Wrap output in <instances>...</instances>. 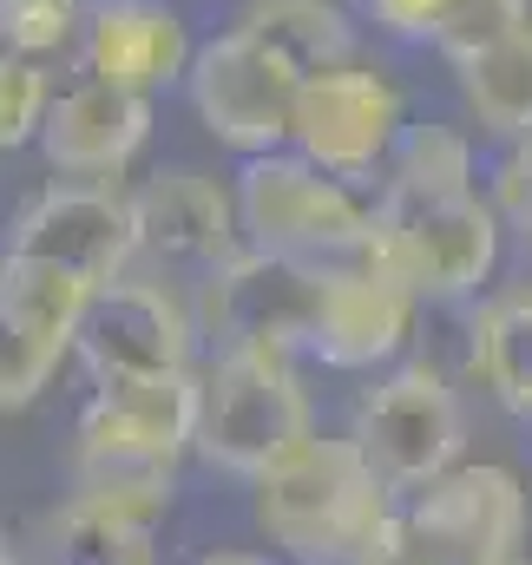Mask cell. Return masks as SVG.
Here are the masks:
<instances>
[{"label": "cell", "mask_w": 532, "mask_h": 565, "mask_svg": "<svg viewBox=\"0 0 532 565\" xmlns=\"http://www.w3.org/2000/svg\"><path fill=\"white\" fill-rule=\"evenodd\" d=\"M467 375L507 408L532 422V289H507L480 302L467 329Z\"/></svg>", "instance_id": "cell-18"}, {"label": "cell", "mask_w": 532, "mask_h": 565, "mask_svg": "<svg viewBox=\"0 0 532 565\" xmlns=\"http://www.w3.org/2000/svg\"><path fill=\"white\" fill-rule=\"evenodd\" d=\"M401 132H407V106H401V86L375 66H329L316 79H302V99H296V158H309L316 171L355 184V178H375L389 171Z\"/></svg>", "instance_id": "cell-7"}, {"label": "cell", "mask_w": 532, "mask_h": 565, "mask_svg": "<svg viewBox=\"0 0 532 565\" xmlns=\"http://www.w3.org/2000/svg\"><path fill=\"white\" fill-rule=\"evenodd\" d=\"M7 257H33L53 264L66 277L119 282L138 257V211L132 198L106 178H73V184H46L7 231Z\"/></svg>", "instance_id": "cell-8"}, {"label": "cell", "mask_w": 532, "mask_h": 565, "mask_svg": "<svg viewBox=\"0 0 532 565\" xmlns=\"http://www.w3.org/2000/svg\"><path fill=\"white\" fill-rule=\"evenodd\" d=\"M316 296L322 270L269 257V250H237L231 264H217L198 282V335H211L217 349H309V322H316Z\"/></svg>", "instance_id": "cell-10"}, {"label": "cell", "mask_w": 532, "mask_h": 565, "mask_svg": "<svg viewBox=\"0 0 532 565\" xmlns=\"http://www.w3.org/2000/svg\"><path fill=\"white\" fill-rule=\"evenodd\" d=\"M66 355H73V342H53V335L26 329V322H13V316H0V415L40 402V388L60 375Z\"/></svg>", "instance_id": "cell-25"}, {"label": "cell", "mask_w": 532, "mask_h": 565, "mask_svg": "<svg viewBox=\"0 0 532 565\" xmlns=\"http://www.w3.org/2000/svg\"><path fill=\"white\" fill-rule=\"evenodd\" d=\"M138 211V257L158 277H191L204 282L217 264H231L244 250V217L237 198L211 178V171H158L145 191H132Z\"/></svg>", "instance_id": "cell-11"}, {"label": "cell", "mask_w": 532, "mask_h": 565, "mask_svg": "<svg viewBox=\"0 0 532 565\" xmlns=\"http://www.w3.org/2000/svg\"><path fill=\"white\" fill-rule=\"evenodd\" d=\"M184 93H191L198 126L217 145H231L244 158H264V151H283L289 132H296L302 73L283 53H269L251 26H231V33H217L191 53Z\"/></svg>", "instance_id": "cell-6"}, {"label": "cell", "mask_w": 532, "mask_h": 565, "mask_svg": "<svg viewBox=\"0 0 532 565\" xmlns=\"http://www.w3.org/2000/svg\"><path fill=\"white\" fill-rule=\"evenodd\" d=\"M237 217L251 250L309 264V270H349L369 257V231L375 211L329 171H316L296 151H264L244 158L237 178Z\"/></svg>", "instance_id": "cell-4"}, {"label": "cell", "mask_w": 532, "mask_h": 565, "mask_svg": "<svg viewBox=\"0 0 532 565\" xmlns=\"http://www.w3.org/2000/svg\"><path fill=\"white\" fill-rule=\"evenodd\" d=\"M407 513L434 533V546L454 565H507L520 559L532 526L526 487L513 467H493V460H460L447 467L434 487H421L407 500Z\"/></svg>", "instance_id": "cell-12"}, {"label": "cell", "mask_w": 532, "mask_h": 565, "mask_svg": "<svg viewBox=\"0 0 532 565\" xmlns=\"http://www.w3.org/2000/svg\"><path fill=\"white\" fill-rule=\"evenodd\" d=\"M178 460L184 454H164V447L106 440V434H73V493L158 526L171 513V493H178Z\"/></svg>", "instance_id": "cell-17"}, {"label": "cell", "mask_w": 532, "mask_h": 565, "mask_svg": "<svg viewBox=\"0 0 532 565\" xmlns=\"http://www.w3.org/2000/svg\"><path fill=\"white\" fill-rule=\"evenodd\" d=\"M474 184V145L454 126H407L382 191H460Z\"/></svg>", "instance_id": "cell-23"}, {"label": "cell", "mask_w": 532, "mask_h": 565, "mask_svg": "<svg viewBox=\"0 0 532 565\" xmlns=\"http://www.w3.org/2000/svg\"><path fill=\"white\" fill-rule=\"evenodd\" d=\"M493 211L507 231H520V244L532 250V139H520L500 158V191H493Z\"/></svg>", "instance_id": "cell-29"}, {"label": "cell", "mask_w": 532, "mask_h": 565, "mask_svg": "<svg viewBox=\"0 0 532 565\" xmlns=\"http://www.w3.org/2000/svg\"><path fill=\"white\" fill-rule=\"evenodd\" d=\"M342 565H454V559L434 546V533H427L407 507H395V513H389Z\"/></svg>", "instance_id": "cell-28"}, {"label": "cell", "mask_w": 532, "mask_h": 565, "mask_svg": "<svg viewBox=\"0 0 532 565\" xmlns=\"http://www.w3.org/2000/svg\"><path fill=\"white\" fill-rule=\"evenodd\" d=\"M198 349V316L164 277H119L93 289L73 355L86 362L93 388L99 382H138V375H178L191 369Z\"/></svg>", "instance_id": "cell-9"}, {"label": "cell", "mask_w": 532, "mask_h": 565, "mask_svg": "<svg viewBox=\"0 0 532 565\" xmlns=\"http://www.w3.org/2000/svg\"><path fill=\"white\" fill-rule=\"evenodd\" d=\"M191 565H269L264 553H204V559H191Z\"/></svg>", "instance_id": "cell-31"}, {"label": "cell", "mask_w": 532, "mask_h": 565, "mask_svg": "<svg viewBox=\"0 0 532 565\" xmlns=\"http://www.w3.org/2000/svg\"><path fill=\"white\" fill-rule=\"evenodd\" d=\"M507 565H532V559H507Z\"/></svg>", "instance_id": "cell-33"}, {"label": "cell", "mask_w": 532, "mask_h": 565, "mask_svg": "<svg viewBox=\"0 0 532 565\" xmlns=\"http://www.w3.org/2000/svg\"><path fill=\"white\" fill-rule=\"evenodd\" d=\"M86 0H13L7 7V53L20 60H40V53H60L73 33H86Z\"/></svg>", "instance_id": "cell-27"}, {"label": "cell", "mask_w": 532, "mask_h": 565, "mask_svg": "<svg viewBox=\"0 0 532 565\" xmlns=\"http://www.w3.org/2000/svg\"><path fill=\"white\" fill-rule=\"evenodd\" d=\"M0 565H7V546H0Z\"/></svg>", "instance_id": "cell-34"}, {"label": "cell", "mask_w": 532, "mask_h": 565, "mask_svg": "<svg viewBox=\"0 0 532 565\" xmlns=\"http://www.w3.org/2000/svg\"><path fill=\"white\" fill-rule=\"evenodd\" d=\"M251 487H257V526L269 533V546H283L302 565H342L395 513V493L382 487V473L362 460L349 434L342 440L309 434Z\"/></svg>", "instance_id": "cell-1"}, {"label": "cell", "mask_w": 532, "mask_h": 565, "mask_svg": "<svg viewBox=\"0 0 532 565\" xmlns=\"http://www.w3.org/2000/svg\"><path fill=\"white\" fill-rule=\"evenodd\" d=\"M151 139V99L106 86V79H79L66 93H53V113L40 126V151L60 178H119Z\"/></svg>", "instance_id": "cell-14"}, {"label": "cell", "mask_w": 532, "mask_h": 565, "mask_svg": "<svg viewBox=\"0 0 532 565\" xmlns=\"http://www.w3.org/2000/svg\"><path fill=\"white\" fill-rule=\"evenodd\" d=\"M349 440L362 447V460L382 473L389 493H421L447 467H460V440H467L460 395L434 362H401L355 402Z\"/></svg>", "instance_id": "cell-5"}, {"label": "cell", "mask_w": 532, "mask_h": 565, "mask_svg": "<svg viewBox=\"0 0 532 565\" xmlns=\"http://www.w3.org/2000/svg\"><path fill=\"white\" fill-rule=\"evenodd\" d=\"M237 26H251L269 53H283L302 79H316L329 66H349V53H355L349 13L336 0H251V13Z\"/></svg>", "instance_id": "cell-20"}, {"label": "cell", "mask_w": 532, "mask_h": 565, "mask_svg": "<svg viewBox=\"0 0 532 565\" xmlns=\"http://www.w3.org/2000/svg\"><path fill=\"white\" fill-rule=\"evenodd\" d=\"M40 546H46V565H158L151 520H132V513L79 500V493L60 513H46Z\"/></svg>", "instance_id": "cell-19"}, {"label": "cell", "mask_w": 532, "mask_h": 565, "mask_svg": "<svg viewBox=\"0 0 532 565\" xmlns=\"http://www.w3.org/2000/svg\"><path fill=\"white\" fill-rule=\"evenodd\" d=\"M526 26H532V0H447L427 40H434L440 60L467 66V60H480V53L520 40Z\"/></svg>", "instance_id": "cell-24"}, {"label": "cell", "mask_w": 532, "mask_h": 565, "mask_svg": "<svg viewBox=\"0 0 532 565\" xmlns=\"http://www.w3.org/2000/svg\"><path fill=\"white\" fill-rule=\"evenodd\" d=\"M86 79L126 86V93H164L191 73V33L164 0H99L79 33Z\"/></svg>", "instance_id": "cell-15"}, {"label": "cell", "mask_w": 532, "mask_h": 565, "mask_svg": "<svg viewBox=\"0 0 532 565\" xmlns=\"http://www.w3.org/2000/svg\"><path fill=\"white\" fill-rule=\"evenodd\" d=\"M73 434H106V440H138V447L184 454L198 440V369L138 375V382H99L93 402L79 408Z\"/></svg>", "instance_id": "cell-16"}, {"label": "cell", "mask_w": 532, "mask_h": 565, "mask_svg": "<svg viewBox=\"0 0 532 565\" xmlns=\"http://www.w3.org/2000/svg\"><path fill=\"white\" fill-rule=\"evenodd\" d=\"M362 7L375 13L382 33H395V40H427L447 0H362Z\"/></svg>", "instance_id": "cell-30"}, {"label": "cell", "mask_w": 532, "mask_h": 565, "mask_svg": "<svg viewBox=\"0 0 532 565\" xmlns=\"http://www.w3.org/2000/svg\"><path fill=\"white\" fill-rule=\"evenodd\" d=\"M460 106L493 139L507 145L532 139V26L520 40H507V46H493V53L460 66Z\"/></svg>", "instance_id": "cell-21"}, {"label": "cell", "mask_w": 532, "mask_h": 565, "mask_svg": "<svg viewBox=\"0 0 532 565\" xmlns=\"http://www.w3.org/2000/svg\"><path fill=\"white\" fill-rule=\"evenodd\" d=\"M507 224L480 184L460 191H382L375 231H369V270L401 282L414 302H454L474 296L500 270Z\"/></svg>", "instance_id": "cell-2"}, {"label": "cell", "mask_w": 532, "mask_h": 565, "mask_svg": "<svg viewBox=\"0 0 532 565\" xmlns=\"http://www.w3.org/2000/svg\"><path fill=\"white\" fill-rule=\"evenodd\" d=\"M86 302H93V282L66 277L53 264H33V257H0V316L40 329L53 342H73Z\"/></svg>", "instance_id": "cell-22"}, {"label": "cell", "mask_w": 532, "mask_h": 565, "mask_svg": "<svg viewBox=\"0 0 532 565\" xmlns=\"http://www.w3.org/2000/svg\"><path fill=\"white\" fill-rule=\"evenodd\" d=\"M46 113H53V79H46V66L0 46V151L40 139Z\"/></svg>", "instance_id": "cell-26"}, {"label": "cell", "mask_w": 532, "mask_h": 565, "mask_svg": "<svg viewBox=\"0 0 532 565\" xmlns=\"http://www.w3.org/2000/svg\"><path fill=\"white\" fill-rule=\"evenodd\" d=\"M414 296L401 282L375 277L369 264L349 270H322L316 296V322H309V355L329 369H382L395 362L414 335Z\"/></svg>", "instance_id": "cell-13"}, {"label": "cell", "mask_w": 532, "mask_h": 565, "mask_svg": "<svg viewBox=\"0 0 532 565\" xmlns=\"http://www.w3.org/2000/svg\"><path fill=\"white\" fill-rule=\"evenodd\" d=\"M7 7H13V0H0V40H7Z\"/></svg>", "instance_id": "cell-32"}, {"label": "cell", "mask_w": 532, "mask_h": 565, "mask_svg": "<svg viewBox=\"0 0 532 565\" xmlns=\"http://www.w3.org/2000/svg\"><path fill=\"white\" fill-rule=\"evenodd\" d=\"M316 434V408L289 355L276 349H217L198 375V454L217 473L257 480Z\"/></svg>", "instance_id": "cell-3"}]
</instances>
